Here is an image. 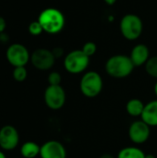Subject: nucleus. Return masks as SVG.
<instances>
[{"label": "nucleus", "mask_w": 157, "mask_h": 158, "mask_svg": "<svg viewBox=\"0 0 157 158\" xmlns=\"http://www.w3.org/2000/svg\"><path fill=\"white\" fill-rule=\"evenodd\" d=\"M135 66L133 65L130 56L115 55L110 56L105 65V72L108 76L114 79L128 78L133 71Z\"/></svg>", "instance_id": "f257e3e1"}, {"label": "nucleus", "mask_w": 157, "mask_h": 158, "mask_svg": "<svg viewBox=\"0 0 157 158\" xmlns=\"http://www.w3.org/2000/svg\"><path fill=\"white\" fill-rule=\"evenodd\" d=\"M38 21L42 25L43 31L49 34L60 32L65 26L63 13L54 7H48L43 10L38 17Z\"/></svg>", "instance_id": "f03ea898"}, {"label": "nucleus", "mask_w": 157, "mask_h": 158, "mask_svg": "<svg viewBox=\"0 0 157 158\" xmlns=\"http://www.w3.org/2000/svg\"><path fill=\"white\" fill-rule=\"evenodd\" d=\"M80 91L87 98H95L103 91L104 81L100 73L94 70L86 71L80 81Z\"/></svg>", "instance_id": "7ed1b4c3"}, {"label": "nucleus", "mask_w": 157, "mask_h": 158, "mask_svg": "<svg viewBox=\"0 0 157 158\" xmlns=\"http://www.w3.org/2000/svg\"><path fill=\"white\" fill-rule=\"evenodd\" d=\"M120 31L123 37L129 41H135L140 38L143 31L142 19L136 14H127L120 20Z\"/></svg>", "instance_id": "20e7f679"}, {"label": "nucleus", "mask_w": 157, "mask_h": 158, "mask_svg": "<svg viewBox=\"0 0 157 158\" xmlns=\"http://www.w3.org/2000/svg\"><path fill=\"white\" fill-rule=\"evenodd\" d=\"M63 65L67 72L70 74H81L88 69L90 57L81 49L73 50L65 56Z\"/></svg>", "instance_id": "39448f33"}, {"label": "nucleus", "mask_w": 157, "mask_h": 158, "mask_svg": "<svg viewBox=\"0 0 157 158\" xmlns=\"http://www.w3.org/2000/svg\"><path fill=\"white\" fill-rule=\"evenodd\" d=\"M43 100L49 109L56 111L65 106L67 94L61 85H48L44 90Z\"/></svg>", "instance_id": "423d86ee"}, {"label": "nucleus", "mask_w": 157, "mask_h": 158, "mask_svg": "<svg viewBox=\"0 0 157 158\" xmlns=\"http://www.w3.org/2000/svg\"><path fill=\"white\" fill-rule=\"evenodd\" d=\"M8 63L14 68L25 67L31 60V55L28 49L21 44H12L6 52Z\"/></svg>", "instance_id": "0eeeda50"}, {"label": "nucleus", "mask_w": 157, "mask_h": 158, "mask_svg": "<svg viewBox=\"0 0 157 158\" xmlns=\"http://www.w3.org/2000/svg\"><path fill=\"white\" fill-rule=\"evenodd\" d=\"M31 63L38 70H49L56 62V58L51 50L45 48H38L31 55Z\"/></svg>", "instance_id": "6e6552de"}, {"label": "nucleus", "mask_w": 157, "mask_h": 158, "mask_svg": "<svg viewBox=\"0 0 157 158\" xmlns=\"http://www.w3.org/2000/svg\"><path fill=\"white\" fill-rule=\"evenodd\" d=\"M128 134L131 143L136 145H141L149 140L151 135V127L142 119L135 120L130 125Z\"/></svg>", "instance_id": "1a4fd4ad"}, {"label": "nucleus", "mask_w": 157, "mask_h": 158, "mask_svg": "<svg viewBox=\"0 0 157 158\" xmlns=\"http://www.w3.org/2000/svg\"><path fill=\"white\" fill-rule=\"evenodd\" d=\"M19 143L18 130L11 125H5L0 129V147L4 151H12Z\"/></svg>", "instance_id": "9d476101"}, {"label": "nucleus", "mask_w": 157, "mask_h": 158, "mask_svg": "<svg viewBox=\"0 0 157 158\" xmlns=\"http://www.w3.org/2000/svg\"><path fill=\"white\" fill-rule=\"evenodd\" d=\"M67 149L59 141L50 140L41 145V158H67Z\"/></svg>", "instance_id": "9b49d317"}, {"label": "nucleus", "mask_w": 157, "mask_h": 158, "mask_svg": "<svg viewBox=\"0 0 157 158\" xmlns=\"http://www.w3.org/2000/svg\"><path fill=\"white\" fill-rule=\"evenodd\" d=\"M130 57L135 67L145 66L150 58V50L147 45L139 44L132 48Z\"/></svg>", "instance_id": "f8f14e48"}, {"label": "nucleus", "mask_w": 157, "mask_h": 158, "mask_svg": "<svg viewBox=\"0 0 157 158\" xmlns=\"http://www.w3.org/2000/svg\"><path fill=\"white\" fill-rule=\"evenodd\" d=\"M141 119L151 128L157 127V99L145 104Z\"/></svg>", "instance_id": "ddd939ff"}, {"label": "nucleus", "mask_w": 157, "mask_h": 158, "mask_svg": "<svg viewBox=\"0 0 157 158\" xmlns=\"http://www.w3.org/2000/svg\"><path fill=\"white\" fill-rule=\"evenodd\" d=\"M41 146L35 142H25L20 146V155L24 158H35L40 156Z\"/></svg>", "instance_id": "4468645a"}, {"label": "nucleus", "mask_w": 157, "mask_h": 158, "mask_svg": "<svg viewBox=\"0 0 157 158\" xmlns=\"http://www.w3.org/2000/svg\"><path fill=\"white\" fill-rule=\"evenodd\" d=\"M144 106H145V104L142 100H140L138 98H132L127 102L126 111L130 117L138 118V117L142 116Z\"/></svg>", "instance_id": "2eb2a0df"}, {"label": "nucleus", "mask_w": 157, "mask_h": 158, "mask_svg": "<svg viewBox=\"0 0 157 158\" xmlns=\"http://www.w3.org/2000/svg\"><path fill=\"white\" fill-rule=\"evenodd\" d=\"M146 154L138 146H127L122 148L117 158H145Z\"/></svg>", "instance_id": "dca6fc26"}, {"label": "nucleus", "mask_w": 157, "mask_h": 158, "mask_svg": "<svg viewBox=\"0 0 157 158\" xmlns=\"http://www.w3.org/2000/svg\"><path fill=\"white\" fill-rule=\"evenodd\" d=\"M144 69H145L146 73L150 77L157 80V56L149 58V60L144 66Z\"/></svg>", "instance_id": "f3484780"}, {"label": "nucleus", "mask_w": 157, "mask_h": 158, "mask_svg": "<svg viewBox=\"0 0 157 158\" xmlns=\"http://www.w3.org/2000/svg\"><path fill=\"white\" fill-rule=\"evenodd\" d=\"M12 76L16 81L22 82L27 79L28 71H27L25 67H17V68H14L13 72H12Z\"/></svg>", "instance_id": "a211bd4d"}, {"label": "nucleus", "mask_w": 157, "mask_h": 158, "mask_svg": "<svg viewBox=\"0 0 157 158\" xmlns=\"http://www.w3.org/2000/svg\"><path fill=\"white\" fill-rule=\"evenodd\" d=\"M81 50L83 51V53L88 56L89 57L93 56L96 51H97V45L93 43V42H87L84 44V45L82 46Z\"/></svg>", "instance_id": "6ab92c4d"}, {"label": "nucleus", "mask_w": 157, "mask_h": 158, "mask_svg": "<svg viewBox=\"0 0 157 158\" xmlns=\"http://www.w3.org/2000/svg\"><path fill=\"white\" fill-rule=\"evenodd\" d=\"M47 81L49 85H60L62 81V76L57 71H52L47 77Z\"/></svg>", "instance_id": "aec40b11"}, {"label": "nucleus", "mask_w": 157, "mask_h": 158, "mask_svg": "<svg viewBox=\"0 0 157 158\" xmlns=\"http://www.w3.org/2000/svg\"><path fill=\"white\" fill-rule=\"evenodd\" d=\"M28 30H29V32H30L31 35H33V36L40 35V34L43 31V27H42V25L40 24V22H39L38 20L32 21V22L29 25Z\"/></svg>", "instance_id": "412c9836"}, {"label": "nucleus", "mask_w": 157, "mask_h": 158, "mask_svg": "<svg viewBox=\"0 0 157 158\" xmlns=\"http://www.w3.org/2000/svg\"><path fill=\"white\" fill-rule=\"evenodd\" d=\"M51 51H52V53H53V55H54L56 59H58V58L62 57L63 55H64V49L62 47H55Z\"/></svg>", "instance_id": "4be33fe9"}, {"label": "nucleus", "mask_w": 157, "mask_h": 158, "mask_svg": "<svg viewBox=\"0 0 157 158\" xmlns=\"http://www.w3.org/2000/svg\"><path fill=\"white\" fill-rule=\"evenodd\" d=\"M9 41V36L7 33H6L5 31L0 32V43L2 44H6Z\"/></svg>", "instance_id": "5701e85b"}, {"label": "nucleus", "mask_w": 157, "mask_h": 158, "mask_svg": "<svg viewBox=\"0 0 157 158\" xmlns=\"http://www.w3.org/2000/svg\"><path fill=\"white\" fill-rule=\"evenodd\" d=\"M6 27V19L0 16V32H3L5 31V29Z\"/></svg>", "instance_id": "b1692460"}, {"label": "nucleus", "mask_w": 157, "mask_h": 158, "mask_svg": "<svg viewBox=\"0 0 157 158\" xmlns=\"http://www.w3.org/2000/svg\"><path fill=\"white\" fill-rule=\"evenodd\" d=\"M99 158H117L114 156H112L111 154H103L102 156H100Z\"/></svg>", "instance_id": "393cba45"}, {"label": "nucleus", "mask_w": 157, "mask_h": 158, "mask_svg": "<svg viewBox=\"0 0 157 158\" xmlns=\"http://www.w3.org/2000/svg\"><path fill=\"white\" fill-rule=\"evenodd\" d=\"M108 6H113L116 2H117V0H104Z\"/></svg>", "instance_id": "a878e982"}, {"label": "nucleus", "mask_w": 157, "mask_h": 158, "mask_svg": "<svg viewBox=\"0 0 157 158\" xmlns=\"http://www.w3.org/2000/svg\"><path fill=\"white\" fill-rule=\"evenodd\" d=\"M154 93H155V94L157 98V81L155 83V86H154Z\"/></svg>", "instance_id": "bb28decb"}, {"label": "nucleus", "mask_w": 157, "mask_h": 158, "mask_svg": "<svg viewBox=\"0 0 157 158\" xmlns=\"http://www.w3.org/2000/svg\"><path fill=\"white\" fill-rule=\"evenodd\" d=\"M0 158H6V154H5L3 151H0Z\"/></svg>", "instance_id": "cd10ccee"}, {"label": "nucleus", "mask_w": 157, "mask_h": 158, "mask_svg": "<svg viewBox=\"0 0 157 158\" xmlns=\"http://www.w3.org/2000/svg\"><path fill=\"white\" fill-rule=\"evenodd\" d=\"M145 158H156L154 155H152V154H149V155H146L145 156Z\"/></svg>", "instance_id": "c85d7f7f"}]
</instances>
